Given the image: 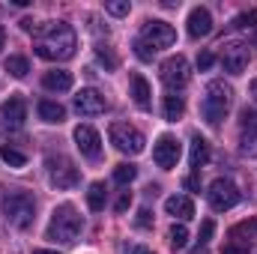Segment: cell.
Instances as JSON below:
<instances>
[{"label": "cell", "instance_id": "cell-1", "mask_svg": "<svg viewBox=\"0 0 257 254\" xmlns=\"http://www.w3.org/2000/svg\"><path fill=\"white\" fill-rule=\"evenodd\" d=\"M78 48V36L66 21H48L36 27V42L33 51L42 60H69Z\"/></svg>", "mask_w": 257, "mask_h": 254}, {"label": "cell", "instance_id": "cell-2", "mask_svg": "<svg viewBox=\"0 0 257 254\" xmlns=\"http://www.w3.org/2000/svg\"><path fill=\"white\" fill-rule=\"evenodd\" d=\"M81 227H84V218L78 215V209L72 203H60L51 212V221H48L45 236L54 239V242H75L78 233H81Z\"/></svg>", "mask_w": 257, "mask_h": 254}, {"label": "cell", "instance_id": "cell-3", "mask_svg": "<svg viewBox=\"0 0 257 254\" xmlns=\"http://www.w3.org/2000/svg\"><path fill=\"white\" fill-rule=\"evenodd\" d=\"M230 102H233V87L224 84V81H209L206 96H203V102H200V114H203V120H206L209 126H218V123L224 120Z\"/></svg>", "mask_w": 257, "mask_h": 254}, {"label": "cell", "instance_id": "cell-4", "mask_svg": "<svg viewBox=\"0 0 257 254\" xmlns=\"http://www.w3.org/2000/svg\"><path fill=\"white\" fill-rule=\"evenodd\" d=\"M0 206H3V218H6L12 227L24 230V227L33 224V215H36V200H33V194H27V191L6 194Z\"/></svg>", "mask_w": 257, "mask_h": 254}, {"label": "cell", "instance_id": "cell-5", "mask_svg": "<svg viewBox=\"0 0 257 254\" xmlns=\"http://www.w3.org/2000/svg\"><path fill=\"white\" fill-rule=\"evenodd\" d=\"M108 138H111V144L120 150V153H126V156H138V153H144V135H141V129L128 126V123H114V126L108 129Z\"/></svg>", "mask_w": 257, "mask_h": 254}, {"label": "cell", "instance_id": "cell-6", "mask_svg": "<svg viewBox=\"0 0 257 254\" xmlns=\"http://www.w3.org/2000/svg\"><path fill=\"white\" fill-rule=\"evenodd\" d=\"M206 197H209V206L215 209V212H224V209H233L236 203H239V189H236V183H230V180H224V177H218L209 191H206Z\"/></svg>", "mask_w": 257, "mask_h": 254}, {"label": "cell", "instance_id": "cell-7", "mask_svg": "<svg viewBox=\"0 0 257 254\" xmlns=\"http://www.w3.org/2000/svg\"><path fill=\"white\" fill-rule=\"evenodd\" d=\"M138 39H141L144 45H150L153 51H159V48H171V45L177 42V30H174L168 21H147Z\"/></svg>", "mask_w": 257, "mask_h": 254}, {"label": "cell", "instance_id": "cell-8", "mask_svg": "<svg viewBox=\"0 0 257 254\" xmlns=\"http://www.w3.org/2000/svg\"><path fill=\"white\" fill-rule=\"evenodd\" d=\"M189 78H192V72H189V60H186L183 54L168 57V60L162 63V84H165L171 93L183 90V87L189 84Z\"/></svg>", "mask_w": 257, "mask_h": 254}, {"label": "cell", "instance_id": "cell-9", "mask_svg": "<svg viewBox=\"0 0 257 254\" xmlns=\"http://www.w3.org/2000/svg\"><path fill=\"white\" fill-rule=\"evenodd\" d=\"M48 180H51V186H57V189H72V186H78V168L66 159V156H48Z\"/></svg>", "mask_w": 257, "mask_h": 254}, {"label": "cell", "instance_id": "cell-10", "mask_svg": "<svg viewBox=\"0 0 257 254\" xmlns=\"http://www.w3.org/2000/svg\"><path fill=\"white\" fill-rule=\"evenodd\" d=\"M254 233H257V218H245V221H239V224L227 233V248H224V254L248 251V248H251Z\"/></svg>", "mask_w": 257, "mask_h": 254}, {"label": "cell", "instance_id": "cell-11", "mask_svg": "<svg viewBox=\"0 0 257 254\" xmlns=\"http://www.w3.org/2000/svg\"><path fill=\"white\" fill-rule=\"evenodd\" d=\"M180 156H183V147H180V141H177L174 135H162V138L156 141V147H153V159H156V165L165 168V171L177 168Z\"/></svg>", "mask_w": 257, "mask_h": 254}, {"label": "cell", "instance_id": "cell-12", "mask_svg": "<svg viewBox=\"0 0 257 254\" xmlns=\"http://www.w3.org/2000/svg\"><path fill=\"white\" fill-rule=\"evenodd\" d=\"M248 45L245 42H224L221 45V66H224V72H230V75H242L245 72V66H248Z\"/></svg>", "mask_w": 257, "mask_h": 254}, {"label": "cell", "instance_id": "cell-13", "mask_svg": "<svg viewBox=\"0 0 257 254\" xmlns=\"http://www.w3.org/2000/svg\"><path fill=\"white\" fill-rule=\"evenodd\" d=\"M105 108H108V105H105V96H102L99 90L84 87V90L75 93V111H78V114H84V117H96V114H102Z\"/></svg>", "mask_w": 257, "mask_h": 254}, {"label": "cell", "instance_id": "cell-14", "mask_svg": "<svg viewBox=\"0 0 257 254\" xmlns=\"http://www.w3.org/2000/svg\"><path fill=\"white\" fill-rule=\"evenodd\" d=\"M75 144H78V150H81V156H87V159H99L102 156V138H99V132L93 126H78L75 129Z\"/></svg>", "mask_w": 257, "mask_h": 254}, {"label": "cell", "instance_id": "cell-15", "mask_svg": "<svg viewBox=\"0 0 257 254\" xmlns=\"http://www.w3.org/2000/svg\"><path fill=\"white\" fill-rule=\"evenodd\" d=\"M239 126H242V153H257V111L254 108H242L239 114Z\"/></svg>", "mask_w": 257, "mask_h": 254}, {"label": "cell", "instance_id": "cell-16", "mask_svg": "<svg viewBox=\"0 0 257 254\" xmlns=\"http://www.w3.org/2000/svg\"><path fill=\"white\" fill-rule=\"evenodd\" d=\"M209 33H212V15H209V9L206 6H194L192 12H189V36L192 39H203Z\"/></svg>", "mask_w": 257, "mask_h": 254}, {"label": "cell", "instance_id": "cell-17", "mask_svg": "<svg viewBox=\"0 0 257 254\" xmlns=\"http://www.w3.org/2000/svg\"><path fill=\"white\" fill-rule=\"evenodd\" d=\"M0 114H3V120L6 123H12V126H21L24 120H27V102L18 96V93H12L3 105H0Z\"/></svg>", "mask_w": 257, "mask_h": 254}, {"label": "cell", "instance_id": "cell-18", "mask_svg": "<svg viewBox=\"0 0 257 254\" xmlns=\"http://www.w3.org/2000/svg\"><path fill=\"white\" fill-rule=\"evenodd\" d=\"M165 209H168V215H174V218H180V221H189L194 215V203H192V197H186V194L168 197V200H165Z\"/></svg>", "mask_w": 257, "mask_h": 254}, {"label": "cell", "instance_id": "cell-19", "mask_svg": "<svg viewBox=\"0 0 257 254\" xmlns=\"http://www.w3.org/2000/svg\"><path fill=\"white\" fill-rule=\"evenodd\" d=\"M42 87L51 90V93H66V90H72V72H66V69H51V72H45V75H42Z\"/></svg>", "mask_w": 257, "mask_h": 254}, {"label": "cell", "instance_id": "cell-20", "mask_svg": "<svg viewBox=\"0 0 257 254\" xmlns=\"http://www.w3.org/2000/svg\"><path fill=\"white\" fill-rule=\"evenodd\" d=\"M36 111H39V120H45V123H63L66 120V108L60 102H51V99H42L36 105Z\"/></svg>", "mask_w": 257, "mask_h": 254}, {"label": "cell", "instance_id": "cell-21", "mask_svg": "<svg viewBox=\"0 0 257 254\" xmlns=\"http://www.w3.org/2000/svg\"><path fill=\"white\" fill-rule=\"evenodd\" d=\"M189 162H192L194 174L209 162V144H206V138H200V135H194L192 138V156H189Z\"/></svg>", "mask_w": 257, "mask_h": 254}, {"label": "cell", "instance_id": "cell-22", "mask_svg": "<svg viewBox=\"0 0 257 254\" xmlns=\"http://www.w3.org/2000/svg\"><path fill=\"white\" fill-rule=\"evenodd\" d=\"M132 96H135V105L138 108H150V84L144 75H132Z\"/></svg>", "mask_w": 257, "mask_h": 254}, {"label": "cell", "instance_id": "cell-23", "mask_svg": "<svg viewBox=\"0 0 257 254\" xmlns=\"http://www.w3.org/2000/svg\"><path fill=\"white\" fill-rule=\"evenodd\" d=\"M183 111H186V99H183V96H177V93L165 96V120L177 123V120L183 117Z\"/></svg>", "mask_w": 257, "mask_h": 254}, {"label": "cell", "instance_id": "cell-24", "mask_svg": "<svg viewBox=\"0 0 257 254\" xmlns=\"http://www.w3.org/2000/svg\"><path fill=\"white\" fill-rule=\"evenodd\" d=\"M105 200H108L105 183H90V189H87V206L93 212H99V209H105Z\"/></svg>", "mask_w": 257, "mask_h": 254}, {"label": "cell", "instance_id": "cell-25", "mask_svg": "<svg viewBox=\"0 0 257 254\" xmlns=\"http://www.w3.org/2000/svg\"><path fill=\"white\" fill-rule=\"evenodd\" d=\"M0 159H3L9 168H24V165H27V156H24L21 150H15L12 144H3V147H0Z\"/></svg>", "mask_w": 257, "mask_h": 254}, {"label": "cell", "instance_id": "cell-26", "mask_svg": "<svg viewBox=\"0 0 257 254\" xmlns=\"http://www.w3.org/2000/svg\"><path fill=\"white\" fill-rule=\"evenodd\" d=\"M135 177H138V168H135V165H128V162H123V165H117V168H114V183H120V186H128Z\"/></svg>", "mask_w": 257, "mask_h": 254}, {"label": "cell", "instance_id": "cell-27", "mask_svg": "<svg viewBox=\"0 0 257 254\" xmlns=\"http://www.w3.org/2000/svg\"><path fill=\"white\" fill-rule=\"evenodd\" d=\"M6 72H9V75H15V78H24V75L30 72V66H27L24 57L12 54V57H6Z\"/></svg>", "mask_w": 257, "mask_h": 254}, {"label": "cell", "instance_id": "cell-28", "mask_svg": "<svg viewBox=\"0 0 257 254\" xmlns=\"http://www.w3.org/2000/svg\"><path fill=\"white\" fill-rule=\"evenodd\" d=\"M168 236H171V245H174V248H186V245H189V227H186V224H174Z\"/></svg>", "mask_w": 257, "mask_h": 254}, {"label": "cell", "instance_id": "cell-29", "mask_svg": "<svg viewBox=\"0 0 257 254\" xmlns=\"http://www.w3.org/2000/svg\"><path fill=\"white\" fill-rule=\"evenodd\" d=\"M105 9H108L111 15H117V18H123V15H128V9H132V3H128V0H108V3H105Z\"/></svg>", "mask_w": 257, "mask_h": 254}, {"label": "cell", "instance_id": "cell-30", "mask_svg": "<svg viewBox=\"0 0 257 254\" xmlns=\"http://www.w3.org/2000/svg\"><path fill=\"white\" fill-rule=\"evenodd\" d=\"M135 54H138V60H144V63H150V60H153V54H156V51H153V48H150V45H144V42H141V39H135Z\"/></svg>", "mask_w": 257, "mask_h": 254}, {"label": "cell", "instance_id": "cell-31", "mask_svg": "<svg viewBox=\"0 0 257 254\" xmlns=\"http://www.w3.org/2000/svg\"><path fill=\"white\" fill-rule=\"evenodd\" d=\"M96 57H99V63H105V69H117V57L108 48H96Z\"/></svg>", "mask_w": 257, "mask_h": 254}, {"label": "cell", "instance_id": "cell-32", "mask_svg": "<svg viewBox=\"0 0 257 254\" xmlns=\"http://www.w3.org/2000/svg\"><path fill=\"white\" fill-rule=\"evenodd\" d=\"M254 21H257V9H251V12L236 15V18H233V27H251Z\"/></svg>", "mask_w": 257, "mask_h": 254}, {"label": "cell", "instance_id": "cell-33", "mask_svg": "<svg viewBox=\"0 0 257 254\" xmlns=\"http://www.w3.org/2000/svg\"><path fill=\"white\" fill-rule=\"evenodd\" d=\"M212 230H215V224H212V218H206V221L200 224V242H203V245L209 242V236H212Z\"/></svg>", "mask_w": 257, "mask_h": 254}, {"label": "cell", "instance_id": "cell-34", "mask_svg": "<svg viewBox=\"0 0 257 254\" xmlns=\"http://www.w3.org/2000/svg\"><path fill=\"white\" fill-rule=\"evenodd\" d=\"M212 63H215V57H212L209 51H203V54H197V69H200V72H206V69H209Z\"/></svg>", "mask_w": 257, "mask_h": 254}, {"label": "cell", "instance_id": "cell-35", "mask_svg": "<svg viewBox=\"0 0 257 254\" xmlns=\"http://www.w3.org/2000/svg\"><path fill=\"white\" fill-rule=\"evenodd\" d=\"M135 224H138V227H150V224H153V215H150V209H147V206H144V209L138 212V218H135Z\"/></svg>", "mask_w": 257, "mask_h": 254}, {"label": "cell", "instance_id": "cell-36", "mask_svg": "<svg viewBox=\"0 0 257 254\" xmlns=\"http://www.w3.org/2000/svg\"><path fill=\"white\" fill-rule=\"evenodd\" d=\"M128 203H132V194H128V191H123V194L117 197V203H114V209H117V212H126V209H128Z\"/></svg>", "mask_w": 257, "mask_h": 254}, {"label": "cell", "instance_id": "cell-37", "mask_svg": "<svg viewBox=\"0 0 257 254\" xmlns=\"http://www.w3.org/2000/svg\"><path fill=\"white\" fill-rule=\"evenodd\" d=\"M186 189H192V191H197V189H200V183H197V177H186Z\"/></svg>", "mask_w": 257, "mask_h": 254}, {"label": "cell", "instance_id": "cell-38", "mask_svg": "<svg viewBox=\"0 0 257 254\" xmlns=\"http://www.w3.org/2000/svg\"><path fill=\"white\" fill-rule=\"evenodd\" d=\"M132 254H153V251H150V248H144V245H138V248H135Z\"/></svg>", "mask_w": 257, "mask_h": 254}, {"label": "cell", "instance_id": "cell-39", "mask_svg": "<svg viewBox=\"0 0 257 254\" xmlns=\"http://www.w3.org/2000/svg\"><path fill=\"white\" fill-rule=\"evenodd\" d=\"M251 96H254V102H257V78L251 81Z\"/></svg>", "mask_w": 257, "mask_h": 254}, {"label": "cell", "instance_id": "cell-40", "mask_svg": "<svg viewBox=\"0 0 257 254\" xmlns=\"http://www.w3.org/2000/svg\"><path fill=\"white\" fill-rule=\"evenodd\" d=\"M33 254H57V251H48V248H36Z\"/></svg>", "mask_w": 257, "mask_h": 254}, {"label": "cell", "instance_id": "cell-41", "mask_svg": "<svg viewBox=\"0 0 257 254\" xmlns=\"http://www.w3.org/2000/svg\"><path fill=\"white\" fill-rule=\"evenodd\" d=\"M3 39H6V30L0 27V48H3Z\"/></svg>", "mask_w": 257, "mask_h": 254}]
</instances>
